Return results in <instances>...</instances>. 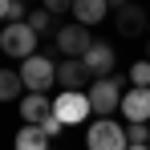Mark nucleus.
Instances as JSON below:
<instances>
[{
	"mask_svg": "<svg viewBox=\"0 0 150 150\" xmlns=\"http://www.w3.org/2000/svg\"><path fill=\"white\" fill-rule=\"evenodd\" d=\"M41 130H45V138H61V134H65V122H57V118H49V122L41 126Z\"/></svg>",
	"mask_w": 150,
	"mask_h": 150,
	"instance_id": "nucleus-17",
	"label": "nucleus"
},
{
	"mask_svg": "<svg viewBox=\"0 0 150 150\" xmlns=\"http://www.w3.org/2000/svg\"><path fill=\"white\" fill-rule=\"evenodd\" d=\"M122 114H126V122L134 126H150V89H126V98H122Z\"/></svg>",
	"mask_w": 150,
	"mask_h": 150,
	"instance_id": "nucleus-10",
	"label": "nucleus"
},
{
	"mask_svg": "<svg viewBox=\"0 0 150 150\" xmlns=\"http://www.w3.org/2000/svg\"><path fill=\"white\" fill-rule=\"evenodd\" d=\"M105 12H110V4L105 0H73V21L85 28H93L105 21Z\"/></svg>",
	"mask_w": 150,
	"mask_h": 150,
	"instance_id": "nucleus-12",
	"label": "nucleus"
},
{
	"mask_svg": "<svg viewBox=\"0 0 150 150\" xmlns=\"http://www.w3.org/2000/svg\"><path fill=\"white\" fill-rule=\"evenodd\" d=\"M57 85H61V93H85V85H93V77L81 61H61L57 65Z\"/></svg>",
	"mask_w": 150,
	"mask_h": 150,
	"instance_id": "nucleus-9",
	"label": "nucleus"
},
{
	"mask_svg": "<svg viewBox=\"0 0 150 150\" xmlns=\"http://www.w3.org/2000/svg\"><path fill=\"white\" fill-rule=\"evenodd\" d=\"M93 105H89V93H57L53 98V118L65 126H77V122H89Z\"/></svg>",
	"mask_w": 150,
	"mask_h": 150,
	"instance_id": "nucleus-7",
	"label": "nucleus"
},
{
	"mask_svg": "<svg viewBox=\"0 0 150 150\" xmlns=\"http://www.w3.org/2000/svg\"><path fill=\"white\" fill-rule=\"evenodd\" d=\"M85 146L89 150H130L126 126H118L114 118H93L85 130Z\"/></svg>",
	"mask_w": 150,
	"mask_h": 150,
	"instance_id": "nucleus-3",
	"label": "nucleus"
},
{
	"mask_svg": "<svg viewBox=\"0 0 150 150\" xmlns=\"http://www.w3.org/2000/svg\"><path fill=\"white\" fill-rule=\"evenodd\" d=\"M25 25L33 28L37 37H41V33H53V12H49V8H28V21H25Z\"/></svg>",
	"mask_w": 150,
	"mask_h": 150,
	"instance_id": "nucleus-15",
	"label": "nucleus"
},
{
	"mask_svg": "<svg viewBox=\"0 0 150 150\" xmlns=\"http://www.w3.org/2000/svg\"><path fill=\"white\" fill-rule=\"evenodd\" d=\"M146 146H150V142H146Z\"/></svg>",
	"mask_w": 150,
	"mask_h": 150,
	"instance_id": "nucleus-22",
	"label": "nucleus"
},
{
	"mask_svg": "<svg viewBox=\"0 0 150 150\" xmlns=\"http://www.w3.org/2000/svg\"><path fill=\"white\" fill-rule=\"evenodd\" d=\"M114 25L122 37H150V12L138 8V4H126V0H114Z\"/></svg>",
	"mask_w": 150,
	"mask_h": 150,
	"instance_id": "nucleus-6",
	"label": "nucleus"
},
{
	"mask_svg": "<svg viewBox=\"0 0 150 150\" xmlns=\"http://www.w3.org/2000/svg\"><path fill=\"white\" fill-rule=\"evenodd\" d=\"M53 49L61 53L65 61H81L85 53L93 49V33L85 25H77V21H69V25L57 28V37H53Z\"/></svg>",
	"mask_w": 150,
	"mask_h": 150,
	"instance_id": "nucleus-2",
	"label": "nucleus"
},
{
	"mask_svg": "<svg viewBox=\"0 0 150 150\" xmlns=\"http://www.w3.org/2000/svg\"><path fill=\"white\" fill-rule=\"evenodd\" d=\"M85 93H89V105H93V114H98V118H110L114 110H122V98H126V77H122V73H114V77H105V81H93Z\"/></svg>",
	"mask_w": 150,
	"mask_h": 150,
	"instance_id": "nucleus-1",
	"label": "nucleus"
},
{
	"mask_svg": "<svg viewBox=\"0 0 150 150\" xmlns=\"http://www.w3.org/2000/svg\"><path fill=\"white\" fill-rule=\"evenodd\" d=\"M21 118H25V126H45L53 118V98H45V93H25V98H21Z\"/></svg>",
	"mask_w": 150,
	"mask_h": 150,
	"instance_id": "nucleus-11",
	"label": "nucleus"
},
{
	"mask_svg": "<svg viewBox=\"0 0 150 150\" xmlns=\"http://www.w3.org/2000/svg\"><path fill=\"white\" fill-rule=\"evenodd\" d=\"M130 150H150V146H130Z\"/></svg>",
	"mask_w": 150,
	"mask_h": 150,
	"instance_id": "nucleus-21",
	"label": "nucleus"
},
{
	"mask_svg": "<svg viewBox=\"0 0 150 150\" xmlns=\"http://www.w3.org/2000/svg\"><path fill=\"white\" fill-rule=\"evenodd\" d=\"M81 65L89 69V77H93V81H105V77H114L118 53H114V45H105V41H93V49L81 57Z\"/></svg>",
	"mask_w": 150,
	"mask_h": 150,
	"instance_id": "nucleus-8",
	"label": "nucleus"
},
{
	"mask_svg": "<svg viewBox=\"0 0 150 150\" xmlns=\"http://www.w3.org/2000/svg\"><path fill=\"white\" fill-rule=\"evenodd\" d=\"M16 150H49L45 130H41V126H25V130L16 134Z\"/></svg>",
	"mask_w": 150,
	"mask_h": 150,
	"instance_id": "nucleus-14",
	"label": "nucleus"
},
{
	"mask_svg": "<svg viewBox=\"0 0 150 150\" xmlns=\"http://www.w3.org/2000/svg\"><path fill=\"white\" fill-rule=\"evenodd\" d=\"M0 21L8 25V0H0Z\"/></svg>",
	"mask_w": 150,
	"mask_h": 150,
	"instance_id": "nucleus-19",
	"label": "nucleus"
},
{
	"mask_svg": "<svg viewBox=\"0 0 150 150\" xmlns=\"http://www.w3.org/2000/svg\"><path fill=\"white\" fill-rule=\"evenodd\" d=\"M45 8H49L53 16H61V12H73V4H69V0H49Z\"/></svg>",
	"mask_w": 150,
	"mask_h": 150,
	"instance_id": "nucleus-18",
	"label": "nucleus"
},
{
	"mask_svg": "<svg viewBox=\"0 0 150 150\" xmlns=\"http://www.w3.org/2000/svg\"><path fill=\"white\" fill-rule=\"evenodd\" d=\"M21 98H25L21 69H0V101H21Z\"/></svg>",
	"mask_w": 150,
	"mask_h": 150,
	"instance_id": "nucleus-13",
	"label": "nucleus"
},
{
	"mask_svg": "<svg viewBox=\"0 0 150 150\" xmlns=\"http://www.w3.org/2000/svg\"><path fill=\"white\" fill-rule=\"evenodd\" d=\"M146 61H150V37H146Z\"/></svg>",
	"mask_w": 150,
	"mask_h": 150,
	"instance_id": "nucleus-20",
	"label": "nucleus"
},
{
	"mask_svg": "<svg viewBox=\"0 0 150 150\" xmlns=\"http://www.w3.org/2000/svg\"><path fill=\"white\" fill-rule=\"evenodd\" d=\"M130 85H134V89H150V61L146 57L130 65Z\"/></svg>",
	"mask_w": 150,
	"mask_h": 150,
	"instance_id": "nucleus-16",
	"label": "nucleus"
},
{
	"mask_svg": "<svg viewBox=\"0 0 150 150\" xmlns=\"http://www.w3.org/2000/svg\"><path fill=\"white\" fill-rule=\"evenodd\" d=\"M21 81H25L28 93H49L53 85H57V61L53 57H28L25 65H21Z\"/></svg>",
	"mask_w": 150,
	"mask_h": 150,
	"instance_id": "nucleus-4",
	"label": "nucleus"
},
{
	"mask_svg": "<svg viewBox=\"0 0 150 150\" xmlns=\"http://www.w3.org/2000/svg\"><path fill=\"white\" fill-rule=\"evenodd\" d=\"M37 33L28 25H4L0 28V53H8V57H16V61H28V57H37Z\"/></svg>",
	"mask_w": 150,
	"mask_h": 150,
	"instance_id": "nucleus-5",
	"label": "nucleus"
}]
</instances>
